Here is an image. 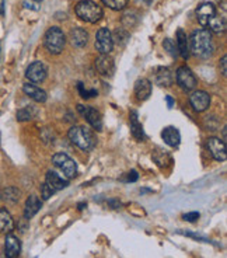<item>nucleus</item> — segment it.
I'll return each mask as SVG.
<instances>
[{
  "instance_id": "obj_40",
  "label": "nucleus",
  "mask_w": 227,
  "mask_h": 258,
  "mask_svg": "<svg viewBox=\"0 0 227 258\" xmlns=\"http://www.w3.org/2000/svg\"><path fill=\"white\" fill-rule=\"evenodd\" d=\"M137 2H142L144 5H150L152 3V0H137Z\"/></svg>"
},
{
  "instance_id": "obj_2",
  "label": "nucleus",
  "mask_w": 227,
  "mask_h": 258,
  "mask_svg": "<svg viewBox=\"0 0 227 258\" xmlns=\"http://www.w3.org/2000/svg\"><path fill=\"white\" fill-rule=\"evenodd\" d=\"M67 136L74 146H78L79 149H82L85 152L93 150L97 145V139H96L94 132L87 126H82V125L71 126L67 132Z\"/></svg>"
},
{
  "instance_id": "obj_11",
  "label": "nucleus",
  "mask_w": 227,
  "mask_h": 258,
  "mask_svg": "<svg viewBox=\"0 0 227 258\" xmlns=\"http://www.w3.org/2000/svg\"><path fill=\"white\" fill-rule=\"evenodd\" d=\"M189 103L196 112H203L208 110L210 105V96L206 91L195 90L189 97Z\"/></svg>"
},
{
  "instance_id": "obj_31",
  "label": "nucleus",
  "mask_w": 227,
  "mask_h": 258,
  "mask_svg": "<svg viewBox=\"0 0 227 258\" xmlns=\"http://www.w3.org/2000/svg\"><path fill=\"white\" fill-rule=\"evenodd\" d=\"M163 48L169 52L173 58H177V56H178V49H177V45H175V42L173 41V39H170V38L164 39V42H163Z\"/></svg>"
},
{
  "instance_id": "obj_23",
  "label": "nucleus",
  "mask_w": 227,
  "mask_h": 258,
  "mask_svg": "<svg viewBox=\"0 0 227 258\" xmlns=\"http://www.w3.org/2000/svg\"><path fill=\"white\" fill-rule=\"evenodd\" d=\"M41 200L37 195H30L26 201V207H24V218L26 219H31L34 218L38 211L41 209Z\"/></svg>"
},
{
  "instance_id": "obj_41",
  "label": "nucleus",
  "mask_w": 227,
  "mask_h": 258,
  "mask_svg": "<svg viewBox=\"0 0 227 258\" xmlns=\"http://www.w3.org/2000/svg\"><path fill=\"white\" fill-rule=\"evenodd\" d=\"M85 207H86V204H79V209H80V211H82V209H85Z\"/></svg>"
},
{
  "instance_id": "obj_1",
  "label": "nucleus",
  "mask_w": 227,
  "mask_h": 258,
  "mask_svg": "<svg viewBox=\"0 0 227 258\" xmlns=\"http://www.w3.org/2000/svg\"><path fill=\"white\" fill-rule=\"evenodd\" d=\"M189 52L201 59L210 58L214 53V42L212 32L205 28L195 30L189 38Z\"/></svg>"
},
{
  "instance_id": "obj_6",
  "label": "nucleus",
  "mask_w": 227,
  "mask_h": 258,
  "mask_svg": "<svg viewBox=\"0 0 227 258\" xmlns=\"http://www.w3.org/2000/svg\"><path fill=\"white\" fill-rule=\"evenodd\" d=\"M175 78H177V83H178V86H180L185 93H189V91L194 90L195 87H196V84H198V80L195 78L194 72L191 71L188 66H180V68L177 69Z\"/></svg>"
},
{
  "instance_id": "obj_34",
  "label": "nucleus",
  "mask_w": 227,
  "mask_h": 258,
  "mask_svg": "<svg viewBox=\"0 0 227 258\" xmlns=\"http://www.w3.org/2000/svg\"><path fill=\"white\" fill-rule=\"evenodd\" d=\"M199 212H189V213H185L184 215V220H187V222H196V220L199 219Z\"/></svg>"
},
{
  "instance_id": "obj_20",
  "label": "nucleus",
  "mask_w": 227,
  "mask_h": 258,
  "mask_svg": "<svg viewBox=\"0 0 227 258\" xmlns=\"http://www.w3.org/2000/svg\"><path fill=\"white\" fill-rule=\"evenodd\" d=\"M135 94H136L137 100L144 101L152 96V82L147 79H137L135 83Z\"/></svg>"
},
{
  "instance_id": "obj_35",
  "label": "nucleus",
  "mask_w": 227,
  "mask_h": 258,
  "mask_svg": "<svg viewBox=\"0 0 227 258\" xmlns=\"http://www.w3.org/2000/svg\"><path fill=\"white\" fill-rule=\"evenodd\" d=\"M137 178H139V174H137V171L132 170V171H129V173L126 174V178H125V180L128 181V182H135V181H137Z\"/></svg>"
},
{
  "instance_id": "obj_25",
  "label": "nucleus",
  "mask_w": 227,
  "mask_h": 258,
  "mask_svg": "<svg viewBox=\"0 0 227 258\" xmlns=\"http://www.w3.org/2000/svg\"><path fill=\"white\" fill-rule=\"evenodd\" d=\"M209 31L214 32V34H223L226 31V17L223 16H214L213 19L209 21Z\"/></svg>"
},
{
  "instance_id": "obj_5",
  "label": "nucleus",
  "mask_w": 227,
  "mask_h": 258,
  "mask_svg": "<svg viewBox=\"0 0 227 258\" xmlns=\"http://www.w3.org/2000/svg\"><path fill=\"white\" fill-rule=\"evenodd\" d=\"M52 163L55 164V167L59 168L63 173L66 180H71L78 174V164H76V161L73 160L70 156L66 155V153H56V155H53Z\"/></svg>"
},
{
  "instance_id": "obj_21",
  "label": "nucleus",
  "mask_w": 227,
  "mask_h": 258,
  "mask_svg": "<svg viewBox=\"0 0 227 258\" xmlns=\"http://www.w3.org/2000/svg\"><path fill=\"white\" fill-rule=\"evenodd\" d=\"M130 134L132 136L139 141V142H142L146 139V135H144V131H143L142 123L139 122V115H137L136 111H132L130 112Z\"/></svg>"
},
{
  "instance_id": "obj_29",
  "label": "nucleus",
  "mask_w": 227,
  "mask_h": 258,
  "mask_svg": "<svg viewBox=\"0 0 227 258\" xmlns=\"http://www.w3.org/2000/svg\"><path fill=\"white\" fill-rule=\"evenodd\" d=\"M103 3L112 10L119 12V10H123L125 6L128 5V0H103Z\"/></svg>"
},
{
  "instance_id": "obj_27",
  "label": "nucleus",
  "mask_w": 227,
  "mask_h": 258,
  "mask_svg": "<svg viewBox=\"0 0 227 258\" xmlns=\"http://www.w3.org/2000/svg\"><path fill=\"white\" fill-rule=\"evenodd\" d=\"M20 189L16 187H7L3 189V200L9 204H17L20 201Z\"/></svg>"
},
{
  "instance_id": "obj_13",
  "label": "nucleus",
  "mask_w": 227,
  "mask_h": 258,
  "mask_svg": "<svg viewBox=\"0 0 227 258\" xmlns=\"http://www.w3.org/2000/svg\"><path fill=\"white\" fill-rule=\"evenodd\" d=\"M96 69L101 76H112L115 72V62L110 55H100L96 59Z\"/></svg>"
},
{
  "instance_id": "obj_26",
  "label": "nucleus",
  "mask_w": 227,
  "mask_h": 258,
  "mask_svg": "<svg viewBox=\"0 0 227 258\" xmlns=\"http://www.w3.org/2000/svg\"><path fill=\"white\" fill-rule=\"evenodd\" d=\"M111 35H112V42L119 46L126 45L130 38L129 32L126 31V30H123V28H117L115 31L111 32Z\"/></svg>"
},
{
  "instance_id": "obj_37",
  "label": "nucleus",
  "mask_w": 227,
  "mask_h": 258,
  "mask_svg": "<svg viewBox=\"0 0 227 258\" xmlns=\"http://www.w3.org/2000/svg\"><path fill=\"white\" fill-rule=\"evenodd\" d=\"M108 204H110L111 207L114 208V209H118V208L121 207V202H118V201L115 200H110L108 201Z\"/></svg>"
},
{
  "instance_id": "obj_7",
  "label": "nucleus",
  "mask_w": 227,
  "mask_h": 258,
  "mask_svg": "<svg viewBox=\"0 0 227 258\" xmlns=\"http://www.w3.org/2000/svg\"><path fill=\"white\" fill-rule=\"evenodd\" d=\"M78 111L79 114L89 122V125L93 126L96 131H101L103 129V118H101V114L94 107H87V105L79 104Z\"/></svg>"
},
{
  "instance_id": "obj_28",
  "label": "nucleus",
  "mask_w": 227,
  "mask_h": 258,
  "mask_svg": "<svg viewBox=\"0 0 227 258\" xmlns=\"http://www.w3.org/2000/svg\"><path fill=\"white\" fill-rule=\"evenodd\" d=\"M35 115V111L31 107H24L21 110L17 111V121L24 122V121H31Z\"/></svg>"
},
{
  "instance_id": "obj_36",
  "label": "nucleus",
  "mask_w": 227,
  "mask_h": 258,
  "mask_svg": "<svg viewBox=\"0 0 227 258\" xmlns=\"http://www.w3.org/2000/svg\"><path fill=\"white\" fill-rule=\"evenodd\" d=\"M227 56L226 55H224V56H223V58H221V60H220V72H221V75H223V76H226L227 75Z\"/></svg>"
},
{
  "instance_id": "obj_39",
  "label": "nucleus",
  "mask_w": 227,
  "mask_h": 258,
  "mask_svg": "<svg viewBox=\"0 0 227 258\" xmlns=\"http://www.w3.org/2000/svg\"><path fill=\"white\" fill-rule=\"evenodd\" d=\"M0 14H5V0H0Z\"/></svg>"
},
{
  "instance_id": "obj_9",
  "label": "nucleus",
  "mask_w": 227,
  "mask_h": 258,
  "mask_svg": "<svg viewBox=\"0 0 227 258\" xmlns=\"http://www.w3.org/2000/svg\"><path fill=\"white\" fill-rule=\"evenodd\" d=\"M46 76H48V68L41 60H35L27 68L26 78L31 83H42L46 79Z\"/></svg>"
},
{
  "instance_id": "obj_14",
  "label": "nucleus",
  "mask_w": 227,
  "mask_h": 258,
  "mask_svg": "<svg viewBox=\"0 0 227 258\" xmlns=\"http://www.w3.org/2000/svg\"><path fill=\"white\" fill-rule=\"evenodd\" d=\"M21 251V243L17 236L9 233L5 241V257L6 258H17Z\"/></svg>"
},
{
  "instance_id": "obj_38",
  "label": "nucleus",
  "mask_w": 227,
  "mask_h": 258,
  "mask_svg": "<svg viewBox=\"0 0 227 258\" xmlns=\"http://www.w3.org/2000/svg\"><path fill=\"white\" fill-rule=\"evenodd\" d=\"M166 101H167V104H169V107H173V104H174V100L171 98L170 96L166 97Z\"/></svg>"
},
{
  "instance_id": "obj_33",
  "label": "nucleus",
  "mask_w": 227,
  "mask_h": 258,
  "mask_svg": "<svg viewBox=\"0 0 227 258\" xmlns=\"http://www.w3.org/2000/svg\"><path fill=\"white\" fill-rule=\"evenodd\" d=\"M53 194H55V191H53L52 188L49 187L46 182H44V184L41 185V197H42V200H49Z\"/></svg>"
},
{
  "instance_id": "obj_16",
  "label": "nucleus",
  "mask_w": 227,
  "mask_h": 258,
  "mask_svg": "<svg viewBox=\"0 0 227 258\" xmlns=\"http://www.w3.org/2000/svg\"><path fill=\"white\" fill-rule=\"evenodd\" d=\"M69 38H70V42L73 46L85 48L87 45V42H89V32L82 27H76V28H71Z\"/></svg>"
},
{
  "instance_id": "obj_22",
  "label": "nucleus",
  "mask_w": 227,
  "mask_h": 258,
  "mask_svg": "<svg viewBox=\"0 0 227 258\" xmlns=\"http://www.w3.org/2000/svg\"><path fill=\"white\" fill-rule=\"evenodd\" d=\"M177 49H178V53L181 55L182 59L189 58V55H191V52H189V41L187 34H185V31L182 28H180L177 31Z\"/></svg>"
},
{
  "instance_id": "obj_12",
  "label": "nucleus",
  "mask_w": 227,
  "mask_h": 258,
  "mask_svg": "<svg viewBox=\"0 0 227 258\" xmlns=\"http://www.w3.org/2000/svg\"><path fill=\"white\" fill-rule=\"evenodd\" d=\"M216 14H217V10L213 3H202L196 9V19L202 27H208L209 21L213 19Z\"/></svg>"
},
{
  "instance_id": "obj_18",
  "label": "nucleus",
  "mask_w": 227,
  "mask_h": 258,
  "mask_svg": "<svg viewBox=\"0 0 227 258\" xmlns=\"http://www.w3.org/2000/svg\"><path fill=\"white\" fill-rule=\"evenodd\" d=\"M23 91H24L30 98H33L34 101H37V103H45L46 98H48L46 91L42 90L41 87L35 86V84L26 83L23 86Z\"/></svg>"
},
{
  "instance_id": "obj_32",
  "label": "nucleus",
  "mask_w": 227,
  "mask_h": 258,
  "mask_svg": "<svg viewBox=\"0 0 227 258\" xmlns=\"http://www.w3.org/2000/svg\"><path fill=\"white\" fill-rule=\"evenodd\" d=\"M78 89H79V93H80V96L83 97L85 100H87V98H91V97H94V96H97V91H96V90H87V89H85L83 83H79Z\"/></svg>"
},
{
  "instance_id": "obj_42",
  "label": "nucleus",
  "mask_w": 227,
  "mask_h": 258,
  "mask_svg": "<svg viewBox=\"0 0 227 258\" xmlns=\"http://www.w3.org/2000/svg\"><path fill=\"white\" fill-rule=\"evenodd\" d=\"M223 139H226V126L223 128Z\"/></svg>"
},
{
  "instance_id": "obj_17",
  "label": "nucleus",
  "mask_w": 227,
  "mask_h": 258,
  "mask_svg": "<svg viewBox=\"0 0 227 258\" xmlns=\"http://www.w3.org/2000/svg\"><path fill=\"white\" fill-rule=\"evenodd\" d=\"M162 138L163 141L171 148H177L181 143V134L175 126H166L163 129Z\"/></svg>"
},
{
  "instance_id": "obj_4",
  "label": "nucleus",
  "mask_w": 227,
  "mask_h": 258,
  "mask_svg": "<svg viewBox=\"0 0 227 258\" xmlns=\"http://www.w3.org/2000/svg\"><path fill=\"white\" fill-rule=\"evenodd\" d=\"M66 39L63 31L59 27H51L44 35V45L46 51L52 55H59L65 48Z\"/></svg>"
},
{
  "instance_id": "obj_24",
  "label": "nucleus",
  "mask_w": 227,
  "mask_h": 258,
  "mask_svg": "<svg viewBox=\"0 0 227 258\" xmlns=\"http://www.w3.org/2000/svg\"><path fill=\"white\" fill-rule=\"evenodd\" d=\"M14 229V220L6 209H0V232L10 233Z\"/></svg>"
},
{
  "instance_id": "obj_15",
  "label": "nucleus",
  "mask_w": 227,
  "mask_h": 258,
  "mask_svg": "<svg viewBox=\"0 0 227 258\" xmlns=\"http://www.w3.org/2000/svg\"><path fill=\"white\" fill-rule=\"evenodd\" d=\"M152 75H153L155 83L162 86V87H169L173 84V75H171L169 68H163V66L155 68Z\"/></svg>"
},
{
  "instance_id": "obj_8",
  "label": "nucleus",
  "mask_w": 227,
  "mask_h": 258,
  "mask_svg": "<svg viewBox=\"0 0 227 258\" xmlns=\"http://www.w3.org/2000/svg\"><path fill=\"white\" fill-rule=\"evenodd\" d=\"M114 48L112 35L108 28H100L96 34V49L100 52V55H110V52Z\"/></svg>"
},
{
  "instance_id": "obj_43",
  "label": "nucleus",
  "mask_w": 227,
  "mask_h": 258,
  "mask_svg": "<svg viewBox=\"0 0 227 258\" xmlns=\"http://www.w3.org/2000/svg\"><path fill=\"white\" fill-rule=\"evenodd\" d=\"M35 2H38V3H39V2H42V0H35Z\"/></svg>"
},
{
  "instance_id": "obj_30",
  "label": "nucleus",
  "mask_w": 227,
  "mask_h": 258,
  "mask_svg": "<svg viewBox=\"0 0 227 258\" xmlns=\"http://www.w3.org/2000/svg\"><path fill=\"white\" fill-rule=\"evenodd\" d=\"M157 153L160 155V157H157V156L152 155L153 157V160L156 161V164L159 167H166L167 166V163H171V157H170L167 153H164V152H160V150H156Z\"/></svg>"
},
{
  "instance_id": "obj_3",
  "label": "nucleus",
  "mask_w": 227,
  "mask_h": 258,
  "mask_svg": "<svg viewBox=\"0 0 227 258\" xmlns=\"http://www.w3.org/2000/svg\"><path fill=\"white\" fill-rule=\"evenodd\" d=\"M74 12H76V16L79 19L83 20L86 23H90V24H94V23L100 21L104 16L101 6H98L97 3H94L93 0L79 2L76 7H74Z\"/></svg>"
},
{
  "instance_id": "obj_10",
  "label": "nucleus",
  "mask_w": 227,
  "mask_h": 258,
  "mask_svg": "<svg viewBox=\"0 0 227 258\" xmlns=\"http://www.w3.org/2000/svg\"><path fill=\"white\" fill-rule=\"evenodd\" d=\"M208 150L210 156L213 157L216 161H224L227 159V149L226 142L221 141L220 138L212 136L208 139Z\"/></svg>"
},
{
  "instance_id": "obj_19",
  "label": "nucleus",
  "mask_w": 227,
  "mask_h": 258,
  "mask_svg": "<svg viewBox=\"0 0 227 258\" xmlns=\"http://www.w3.org/2000/svg\"><path fill=\"white\" fill-rule=\"evenodd\" d=\"M45 182L49 187L52 188L55 192H56V191H60V189H63V188H66L69 185V180L60 177V175L56 174L52 170H49V171L46 173Z\"/></svg>"
}]
</instances>
